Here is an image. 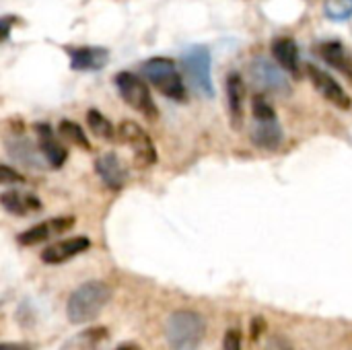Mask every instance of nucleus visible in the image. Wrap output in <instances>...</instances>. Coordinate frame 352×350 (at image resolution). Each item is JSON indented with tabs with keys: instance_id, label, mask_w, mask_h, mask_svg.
Segmentation results:
<instances>
[{
	"instance_id": "nucleus-1",
	"label": "nucleus",
	"mask_w": 352,
	"mask_h": 350,
	"mask_svg": "<svg viewBox=\"0 0 352 350\" xmlns=\"http://www.w3.org/2000/svg\"><path fill=\"white\" fill-rule=\"evenodd\" d=\"M109 299H111L109 285L101 281H89L78 289H74L72 295L68 297L66 316L70 324H89L103 311Z\"/></svg>"
},
{
	"instance_id": "nucleus-2",
	"label": "nucleus",
	"mask_w": 352,
	"mask_h": 350,
	"mask_svg": "<svg viewBox=\"0 0 352 350\" xmlns=\"http://www.w3.org/2000/svg\"><path fill=\"white\" fill-rule=\"evenodd\" d=\"M206 332V322L200 314L182 309L169 316L165 338L171 350H198Z\"/></svg>"
},
{
	"instance_id": "nucleus-3",
	"label": "nucleus",
	"mask_w": 352,
	"mask_h": 350,
	"mask_svg": "<svg viewBox=\"0 0 352 350\" xmlns=\"http://www.w3.org/2000/svg\"><path fill=\"white\" fill-rule=\"evenodd\" d=\"M142 70H144L146 80L159 93H163L165 97H169L173 101H186L188 91H186V85H184V78H182L177 66L171 58H165V56L151 58L144 62Z\"/></svg>"
},
{
	"instance_id": "nucleus-4",
	"label": "nucleus",
	"mask_w": 352,
	"mask_h": 350,
	"mask_svg": "<svg viewBox=\"0 0 352 350\" xmlns=\"http://www.w3.org/2000/svg\"><path fill=\"white\" fill-rule=\"evenodd\" d=\"M116 87H118V93L120 97L138 113H142L144 118L148 120H157L159 116V109L153 101V95H151V89L148 85L134 72L130 70H122L116 74Z\"/></svg>"
},
{
	"instance_id": "nucleus-5",
	"label": "nucleus",
	"mask_w": 352,
	"mask_h": 350,
	"mask_svg": "<svg viewBox=\"0 0 352 350\" xmlns=\"http://www.w3.org/2000/svg\"><path fill=\"white\" fill-rule=\"evenodd\" d=\"M186 74L192 83V87L204 95V97H214V87H212V70H210V52L204 45H194L182 56Z\"/></svg>"
},
{
	"instance_id": "nucleus-6",
	"label": "nucleus",
	"mask_w": 352,
	"mask_h": 350,
	"mask_svg": "<svg viewBox=\"0 0 352 350\" xmlns=\"http://www.w3.org/2000/svg\"><path fill=\"white\" fill-rule=\"evenodd\" d=\"M118 136L132 149L134 159L140 167H151L157 163V149L140 124L132 120H124L118 128Z\"/></svg>"
},
{
	"instance_id": "nucleus-7",
	"label": "nucleus",
	"mask_w": 352,
	"mask_h": 350,
	"mask_svg": "<svg viewBox=\"0 0 352 350\" xmlns=\"http://www.w3.org/2000/svg\"><path fill=\"white\" fill-rule=\"evenodd\" d=\"M307 76H309L314 89H316L326 101H330L332 105H336V107H340V109H351V95L344 91V87H342L330 72H326L324 68H318V66L309 64V66H307Z\"/></svg>"
},
{
	"instance_id": "nucleus-8",
	"label": "nucleus",
	"mask_w": 352,
	"mask_h": 350,
	"mask_svg": "<svg viewBox=\"0 0 352 350\" xmlns=\"http://www.w3.org/2000/svg\"><path fill=\"white\" fill-rule=\"evenodd\" d=\"M250 74H252L254 83H258V87L264 91L289 93V89H291L287 72L278 64L270 62L268 58H256L250 66Z\"/></svg>"
},
{
	"instance_id": "nucleus-9",
	"label": "nucleus",
	"mask_w": 352,
	"mask_h": 350,
	"mask_svg": "<svg viewBox=\"0 0 352 350\" xmlns=\"http://www.w3.org/2000/svg\"><path fill=\"white\" fill-rule=\"evenodd\" d=\"M74 223H76V221H74V217H70V215H68V217H54V219H50V221L37 223L35 227L23 231V233L16 237V241H19L21 245H37V243H43V241L56 237V235H62V233L70 231V229L74 227Z\"/></svg>"
},
{
	"instance_id": "nucleus-10",
	"label": "nucleus",
	"mask_w": 352,
	"mask_h": 350,
	"mask_svg": "<svg viewBox=\"0 0 352 350\" xmlns=\"http://www.w3.org/2000/svg\"><path fill=\"white\" fill-rule=\"evenodd\" d=\"M70 58V68L78 72H93L101 70L109 62V52L97 45H80V47H66Z\"/></svg>"
},
{
	"instance_id": "nucleus-11",
	"label": "nucleus",
	"mask_w": 352,
	"mask_h": 350,
	"mask_svg": "<svg viewBox=\"0 0 352 350\" xmlns=\"http://www.w3.org/2000/svg\"><path fill=\"white\" fill-rule=\"evenodd\" d=\"M89 248H91L89 237H70V239H62V241H58V243L47 245V248L41 252V262H43V264H50V266H58V264H64V262L76 258L78 254L87 252Z\"/></svg>"
},
{
	"instance_id": "nucleus-12",
	"label": "nucleus",
	"mask_w": 352,
	"mask_h": 350,
	"mask_svg": "<svg viewBox=\"0 0 352 350\" xmlns=\"http://www.w3.org/2000/svg\"><path fill=\"white\" fill-rule=\"evenodd\" d=\"M35 134H37V146L41 151V155L45 157V161L50 163L52 169H60L66 159H68V151L60 144V140L56 138V134L52 132V128L43 122H37L33 126Z\"/></svg>"
},
{
	"instance_id": "nucleus-13",
	"label": "nucleus",
	"mask_w": 352,
	"mask_h": 350,
	"mask_svg": "<svg viewBox=\"0 0 352 350\" xmlns=\"http://www.w3.org/2000/svg\"><path fill=\"white\" fill-rule=\"evenodd\" d=\"M95 173L109 190H122L128 182V171L118 155L105 153L95 161Z\"/></svg>"
},
{
	"instance_id": "nucleus-14",
	"label": "nucleus",
	"mask_w": 352,
	"mask_h": 350,
	"mask_svg": "<svg viewBox=\"0 0 352 350\" xmlns=\"http://www.w3.org/2000/svg\"><path fill=\"white\" fill-rule=\"evenodd\" d=\"M0 204L8 215L14 217H29L41 210V200L35 194L19 192V190H8L0 196Z\"/></svg>"
},
{
	"instance_id": "nucleus-15",
	"label": "nucleus",
	"mask_w": 352,
	"mask_h": 350,
	"mask_svg": "<svg viewBox=\"0 0 352 350\" xmlns=\"http://www.w3.org/2000/svg\"><path fill=\"white\" fill-rule=\"evenodd\" d=\"M272 54L278 62V66L293 74L295 78L301 76V62H299V47L295 43V39L291 37H278L272 41Z\"/></svg>"
},
{
	"instance_id": "nucleus-16",
	"label": "nucleus",
	"mask_w": 352,
	"mask_h": 350,
	"mask_svg": "<svg viewBox=\"0 0 352 350\" xmlns=\"http://www.w3.org/2000/svg\"><path fill=\"white\" fill-rule=\"evenodd\" d=\"M6 149H8V155L16 161V163H23L27 167H35V169H43V165L47 163L45 157L41 155L39 146L31 144V140L27 138H8L6 140Z\"/></svg>"
},
{
	"instance_id": "nucleus-17",
	"label": "nucleus",
	"mask_w": 352,
	"mask_h": 350,
	"mask_svg": "<svg viewBox=\"0 0 352 350\" xmlns=\"http://www.w3.org/2000/svg\"><path fill=\"white\" fill-rule=\"evenodd\" d=\"M227 99H229V111H231L233 126H241L245 83H243L241 74H237V72H229V76H227Z\"/></svg>"
},
{
	"instance_id": "nucleus-18",
	"label": "nucleus",
	"mask_w": 352,
	"mask_h": 350,
	"mask_svg": "<svg viewBox=\"0 0 352 350\" xmlns=\"http://www.w3.org/2000/svg\"><path fill=\"white\" fill-rule=\"evenodd\" d=\"M109 338V332L101 326L97 328H87L80 334L72 336L62 350H99Z\"/></svg>"
},
{
	"instance_id": "nucleus-19",
	"label": "nucleus",
	"mask_w": 352,
	"mask_h": 350,
	"mask_svg": "<svg viewBox=\"0 0 352 350\" xmlns=\"http://www.w3.org/2000/svg\"><path fill=\"white\" fill-rule=\"evenodd\" d=\"M252 140L260 149L274 151L283 142V130L278 126V120H274V122H256V128L252 132Z\"/></svg>"
},
{
	"instance_id": "nucleus-20",
	"label": "nucleus",
	"mask_w": 352,
	"mask_h": 350,
	"mask_svg": "<svg viewBox=\"0 0 352 350\" xmlns=\"http://www.w3.org/2000/svg\"><path fill=\"white\" fill-rule=\"evenodd\" d=\"M320 56L334 68L351 74V62H349V56H346V50L340 41H324L320 43Z\"/></svg>"
},
{
	"instance_id": "nucleus-21",
	"label": "nucleus",
	"mask_w": 352,
	"mask_h": 350,
	"mask_svg": "<svg viewBox=\"0 0 352 350\" xmlns=\"http://www.w3.org/2000/svg\"><path fill=\"white\" fill-rule=\"evenodd\" d=\"M87 124H89L91 132H93L97 138H101V140L113 142V140L120 138L116 126H113L99 109H89V111H87Z\"/></svg>"
},
{
	"instance_id": "nucleus-22",
	"label": "nucleus",
	"mask_w": 352,
	"mask_h": 350,
	"mask_svg": "<svg viewBox=\"0 0 352 350\" xmlns=\"http://www.w3.org/2000/svg\"><path fill=\"white\" fill-rule=\"evenodd\" d=\"M58 132L64 140L72 142L74 146H80L82 151H91V142H89L85 130L80 128V124H76L72 120H62L58 126Z\"/></svg>"
},
{
	"instance_id": "nucleus-23",
	"label": "nucleus",
	"mask_w": 352,
	"mask_h": 350,
	"mask_svg": "<svg viewBox=\"0 0 352 350\" xmlns=\"http://www.w3.org/2000/svg\"><path fill=\"white\" fill-rule=\"evenodd\" d=\"M324 10L332 21H349L352 17V0H326Z\"/></svg>"
},
{
	"instance_id": "nucleus-24",
	"label": "nucleus",
	"mask_w": 352,
	"mask_h": 350,
	"mask_svg": "<svg viewBox=\"0 0 352 350\" xmlns=\"http://www.w3.org/2000/svg\"><path fill=\"white\" fill-rule=\"evenodd\" d=\"M252 109H254V120L256 122H274L276 120V111H274V107L270 105V101L266 99L264 93L254 95Z\"/></svg>"
},
{
	"instance_id": "nucleus-25",
	"label": "nucleus",
	"mask_w": 352,
	"mask_h": 350,
	"mask_svg": "<svg viewBox=\"0 0 352 350\" xmlns=\"http://www.w3.org/2000/svg\"><path fill=\"white\" fill-rule=\"evenodd\" d=\"M12 184H25V175L10 165H0V186H12Z\"/></svg>"
},
{
	"instance_id": "nucleus-26",
	"label": "nucleus",
	"mask_w": 352,
	"mask_h": 350,
	"mask_svg": "<svg viewBox=\"0 0 352 350\" xmlns=\"http://www.w3.org/2000/svg\"><path fill=\"white\" fill-rule=\"evenodd\" d=\"M223 350H241V334L239 330H227L223 338Z\"/></svg>"
},
{
	"instance_id": "nucleus-27",
	"label": "nucleus",
	"mask_w": 352,
	"mask_h": 350,
	"mask_svg": "<svg viewBox=\"0 0 352 350\" xmlns=\"http://www.w3.org/2000/svg\"><path fill=\"white\" fill-rule=\"evenodd\" d=\"M19 17H12V14H6V17H0V43L8 39L12 27L16 25Z\"/></svg>"
},
{
	"instance_id": "nucleus-28",
	"label": "nucleus",
	"mask_w": 352,
	"mask_h": 350,
	"mask_svg": "<svg viewBox=\"0 0 352 350\" xmlns=\"http://www.w3.org/2000/svg\"><path fill=\"white\" fill-rule=\"evenodd\" d=\"M264 350H293V344L287 338H283V336H272L266 342V349Z\"/></svg>"
},
{
	"instance_id": "nucleus-29",
	"label": "nucleus",
	"mask_w": 352,
	"mask_h": 350,
	"mask_svg": "<svg viewBox=\"0 0 352 350\" xmlns=\"http://www.w3.org/2000/svg\"><path fill=\"white\" fill-rule=\"evenodd\" d=\"M262 330H264V320L262 318H256L252 322V340H258V336H260Z\"/></svg>"
},
{
	"instance_id": "nucleus-30",
	"label": "nucleus",
	"mask_w": 352,
	"mask_h": 350,
	"mask_svg": "<svg viewBox=\"0 0 352 350\" xmlns=\"http://www.w3.org/2000/svg\"><path fill=\"white\" fill-rule=\"evenodd\" d=\"M0 350H29L27 347H21V344H8V342H4V344H0Z\"/></svg>"
},
{
	"instance_id": "nucleus-31",
	"label": "nucleus",
	"mask_w": 352,
	"mask_h": 350,
	"mask_svg": "<svg viewBox=\"0 0 352 350\" xmlns=\"http://www.w3.org/2000/svg\"><path fill=\"white\" fill-rule=\"evenodd\" d=\"M118 350H138L136 347H130V344H126V347H120Z\"/></svg>"
}]
</instances>
